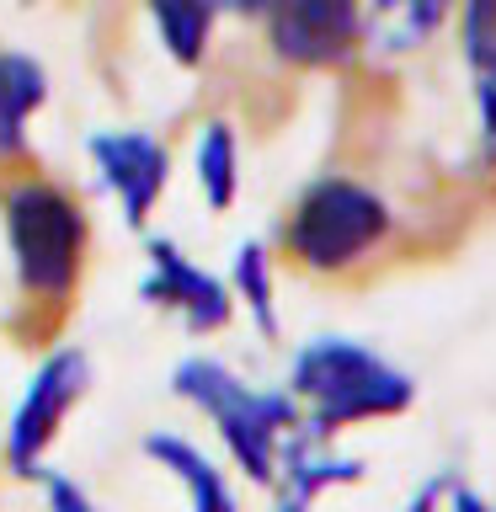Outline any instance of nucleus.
Returning <instances> with one entry per match:
<instances>
[{
	"label": "nucleus",
	"instance_id": "nucleus-1",
	"mask_svg": "<svg viewBox=\"0 0 496 512\" xmlns=\"http://www.w3.org/2000/svg\"><path fill=\"white\" fill-rule=\"evenodd\" d=\"M294 395L310 400V411H315L310 432L326 438L336 427L406 411L416 390L395 363L379 358V352H368L358 342H342V336H326V342H310L294 358Z\"/></svg>",
	"mask_w": 496,
	"mask_h": 512
},
{
	"label": "nucleus",
	"instance_id": "nucleus-2",
	"mask_svg": "<svg viewBox=\"0 0 496 512\" xmlns=\"http://www.w3.org/2000/svg\"><path fill=\"white\" fill-rule=\"evenodd\" d=\"M6 240L16 283L32 299H70V288L86 267V214L75 208L70 192L27 182L11 187L6 198Z\"/></svg>",
	"mask_w": 496,
	"mask_h": 512
},
{
	"label": "nucleus",
	"instance_id": "nucleus-3",
	"mask_svg": "<svg viewBox=\"0 0 496 512\" xmlns=\"http://www.w3.org/2000/svg\"><path fill=\"white\" fill-rule=\"evenodd\" d=\"M384 235H390V208H384L363 182L326 176V182H315L299 198L283 246L310 272H342L352 262H363Z\"/></svg>",
	"mask_w": 496,
	"mask_h": 512
},
{
	"label": "nucleus",
	"instance_id": "nucleus-4",
	"mask_svg": "<svg viewBox=\"0 0 496 512\" xmlns=\"http://www.w3.org/2000/svg\"><path fill=\"white\" fill-rule=\"evenodd\" d=\"M176 395L198 400V406L219 422L230 454L240 459V470L251 480H267L272 475V438L283 427H294V400L288 395H262L251 384H240L230 368L208 363V358H192L176 368Z\"/></svg>",
	"mask_w": 496,
	"mask_h": 512
},
{
	"label": "nucleus",
	"instance_id": "nucleus-5",
	"mask_svg": "<svg viewBox=\"0 0 496 512\" xmlns=\"http://www.w3.org/2000/svg\"><path fill=\"white\" fill-rule=\"evenodd\" d=\"M272 48L288 64L326 70L358 48V0H267L262 6Z\"/></svg>",
	"mask_w": 496,
	"mask_h": 512
},
{
	"label": "nucleus",
	"instance_id": "nucleus-6",
	"mask_svg": "<svg viewBox=\"0 0 496 512\" xmlns=\"http://www.w3.org/2000/svg\"><path fill=\"white\" fill-rule=\"evenodd\" d=\"M86 379H91V368L75 347H59L54 358L38 368V379L27 384V400H22V411L11 416V432H6V459H11L16 475H38L43 448L54 443L64 411L80 400Z\"/></svg>",
	"mask_w": 496,
	"mask_h": 512
},
{
	"label": "nucleus",
	"instance_id": "nucleus-7",
	"mask_svg": "<svg viewBox=\"0 0 496 512\" xmlns=\"http://www.w3.org/2000/svg\"><path fill=\"white\" fill-rule=\"evenodd\" d=\"M86 150H91L96 166H102L107 187L118 192L123 214L139 224L155 208L160 187H166V171H171L166 150H160L150 134H139V128H128V134H91Z\"/></svg>",
	"mask_w": 496,
	"mask_h": 512
},
{
	"label": "nucleus",
	"instance_id": "nucleus-8",
	"mask_svg": "<svg viewBox=\"0 0 496 512\" xmlns=\"http://www.w3.org/2000/svg\"><path fill=\"white\" fill-rule=\"evenodd\" d=\"M150 262H155V272L144 278V299L182 310V320L192 331H214L230 320V294H224V283H214L203 267H192L171 240H150Z\"/></svg>",
	"mask_w": 496,
	"mask_h": 512
},
{
	"label": "nucleus",
	"instance_id": "nucleus-9",
	"mask_svg": "<svg viewBox=\"0 0 496 512\" xmlns=\"http://www.w3.org/2000/svg\"><path fill=\"white\" fill-rule=\"evenodd\" d=\"M454 0H368V38L384 54H406L422 48L432 32L443 27V16Z\"/></svg>",
	"mask_w": 496,
	"mask_h": 512
},
{
	"label": "nucleus",
	"instance_id": "nucleus-10",
	"mask_svg": "<svg viewBox=\"0 0 496 512\" xmlns=\"http://www.w3.org/2000/svg\"><path fill=\"white\" fill-rule=\"evenodd\" d=\"M144 454L160 459L176 480H187V491H192V512H235V496L230 486H224V475L208 464L192 443L182 438H171V432H155L150 443H144Z\"/></svg>",
	"mask_w": 496,
	"mask_h": 512
},
{
	"label": "nucleus",
	"instance_id": "nucleus-11",
	"mask_svg": "<svg viewBox=\"0 0 496 512\" xmlns=\"http://www.w3.org/2000/svg\"><path fill=\"white\" fill-rule=\"evenodd\" d=\"M43 96H48V80L38 64L27 54H0V155L22 150L27 118L43 107Z\"/></svg>",
	"mask_w": 496,
	"mask_h": 512
},
{
	"label": "nucleus",
	"instance_id": "nucleus-12",
	"mask_svg": "<svg viewBox=\"0 0 496 512\" xmlns=\"http://www.w3.org/2000/svg\"><path fill=\"white\" fill-rule=\"evenodd\" d=\"M219 6H224V0H150L155 27H160L166 54H171L176 64H198V59H203Z\"/></svg>",
	"mask_w": 496,
	"mask_h": 512
},
{
	"label": "nucleus",
	"instance_id": "nucleus-13",
	"mask_svg": "<svg viewBox=\"0 0 496 512\" xmlns=\"http://www.w3.org/2000/svg\"><path fill=\"white\" fill-rule=\"evenodd\" d=\"M283 470H288V496H299V502H315L326 486H347V480H358L363 470L352 459H326L310 438H299V443H288V454H283Z\"/></svg>",
	"mask_w": 496,
	"mask_h": 512
},
{
	"label": "nucleus",
	"instance_id": "nucleus-14",
	"mask_svg": "<svg viewBox=\"0 0 496 512\" xmlns=\"http://www.w3.org/2000/svg\"><path fill=\"white\" fill-rule=\"evenodd\" d=\"M198 182H203L208 208H230V203H235V134H230L224 123H208V128H203V144H198Z\"/></svg>",
	"mask_w": 496,
	"mask_h": 512
},
{
	"label": "nucleus",
	"instance_id": "nucleus-15",
	"mask_svg": "<svg viewBox=\"0 0 496 512\" xmlns=\"http://www.w3.org/2000/svg\"><path fill=\"white\" fill-rule=\"evenodd\" d=\"M464 54L475 75H496V0H464Z\"/></svg>",
	"mask_w": 496,
	"mask_h": 512
},
{
	"label": "nucleus",
	"instance_id": "nucleus-16",
	"mask_svg": "<svg viewBox=\"0 0 496 512\" xmlns=\"http://www.w3.org/2000/svg\"><path fill=\"white\" fill-rule=\"evenodd\" d=\"M235 283H240V294H246V304H251L256 326H262V331H278V320H272V283H267V256H262V246H240Z\"/></svg>",
	"mask_w": 496,
	"mask_h": 512
},
{
	"label": "nucleus",
	"instance_id": "nucleus-17",
	"mask_svg": "<svg viewBox=\"0 0 496 512\" xmlns=\"http://www.w3.org/2000/svg\"><path fill=\"white\" fill-rule=\"evenodd\" d=\"M475 107H480V150L496 166V75H475Z\"/></svg>",
	"mask_w": 496,
	"mask_h": 512
},
{
	"label": "nucleus",
	"instance_id": "nucleus-18",
	"mask_svg": "<svg viewBox=\"0 0 496 512\" xmlns=\"http://www.w3.org/2000/svg\"><path fill=\"white\" fill-rule=\"evenodd\" d=\"M38 475H43V486H48V502H54V512H96L75 480H64V475H54V470H38Z\"/></svg>",
	"mask_w": 496,
	"mask_h": 512
},
{
	"label": "nucleus",
	"instance_id": "nucleus-19",
	"mask_svg": "<svg viewBox=\"0 0 496 512\" xmlns=\"http://www.w3.org/2000/svg\"><path fill=\"white\" fill-rule=\"evenodd\" d=\"M448 486H454V475H438V480H427V486L411 496V507H406V512H438V502L448 496Z\"/></svg>",
	"mask_w": 496,
	"mask_h": 512
},
{
	"label": "nucleus",
	"instance_id": "nucleus-20",
	"mask_svg": "<svg viewBox=\"0 0 496 512\" xmlns=\"http://www.w3.org/2000/svg\"><path fill=\"white\" fill-rule=\"evenodd\" d=\"M448 496H454V512H491V507L480 502V496H475L470 486H459V480H454V486H448Z\"/></svg>",
	"mask_w": 496,
	"mask_h": 512
},
{
	"label": "nucleus",
	"instance_id": "nucleus-21",
	"mask_svg": "<svg viewBox=\"0 0 496 512\" xmlns=\"http://www.w3.org/2000/svg\"><path fill=\"white\" fill-rule=\"evenodd\" d=\"M235 6H240V11H262L267 0H235Z\"/></svg>",
	"mask_w": 496,
	"mask_h": 512
},
{
	"label": "nucleus",
	"instance_id": "nucleus-22",
	"mask_svg": "<svg viewBox=\"0 0 496 512\" xmlns=\"http://www.w3.org/2000/svg\"><path fill=\"white\" fill-rule=\"evenodd\" d=\"M278 512H304V502H299V496H288V502H283Z\"/></svg>",
	"mask_w": 496,
	"mask_h": 512
}]
</instances>
